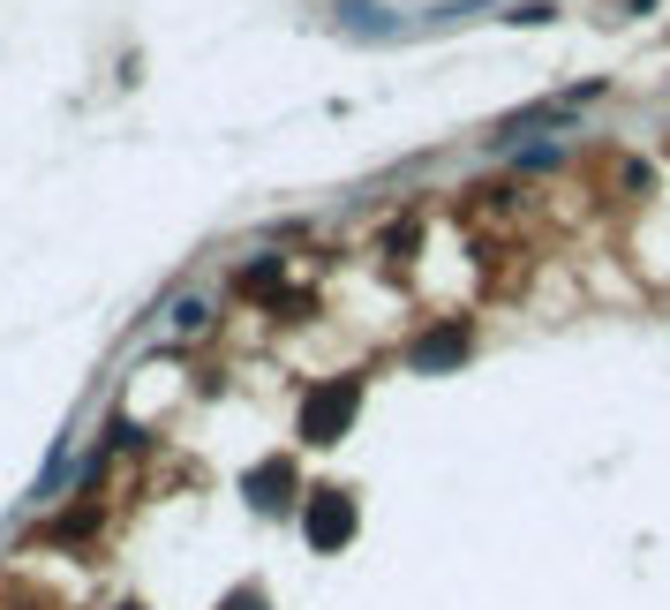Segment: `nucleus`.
<instances>
[{
    "instance_id": "obj_2",
    "label": "nucleus",
    "mask_w": 670,
    "mask_h": 610,
    "mask_svg": "<svg viewBox=\"0 0 670 610\" xmlns=\"http://www.w3.org/2000/svg\"><path fill=\"white\" fill-rule=\"evenodd\" d=\"M347 521H354V497H339V490H325V505L309 513V543H317V550H332L339 535H347Z\"/></svg>"
},
{
    "instance_id": "obj_3",
    "label": "nucleus",
    "mask_w": 670,
    "mask_h": 610,
    "mask_svg": "<svg viewBox=\"0 0 670 610\" xmlns=\"http://www.w3.org/2000/svg\"><path fill=\"white\" fill-rule=\"evenodd\" d=\"M460 354H467V324H445V332L415 340V362H422V370H437V362H460Z\"/></svg>"
},
{
    "instance_id": "obj_1",
    "label": "nucleus",
    "mask_w": 670,
    "mask_h": 610,
    "mask_svg": "<svg viewBox=\"0 0 670 610\" xmlns=\"http://www.w3.org/2000/svg\"><path fill=\"white\" fill-rule=\"evenodd\" d=\"M354 415V377H339V385H325V393L309 399V415H301V430L317 437V445H332V430Z\"/></svg>"
}]
</instances>
